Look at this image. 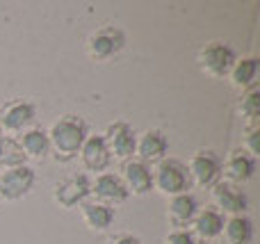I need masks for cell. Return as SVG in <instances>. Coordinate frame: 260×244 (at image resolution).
Returning a JSON list of instances; mask_svg holds the SVG:
<instances>
[{
  "label": "cell",
  "instance_id": "7",
  "mask_svg": "<svg viewBox=\"0 0 260 244\" xmlns=\"http://www.w3.org/2000/svg\"><path fill=\"white\" fill-rule=\"evenodd\" d=\"M101 135H103L105 144H108L112 160L126 162V160L135 158V151H137V132H135V128L130 126L128 121L117 119V121L108 123L105 132H101Z\"/></svg>",
  "mask_w": 260,
  "mask_h": 244
},
{
  "label": "cell",
  "instance_id": "17",
  "mask_svg": "<svg viewBox=\"0 0 260 244\" xmlns=\"http://www.w3.org/2000/svg\"><path fill=\"white\" fill-rule=\"evenodd\" d=\"M80 217L91 233H108L110 228L114 226L117 210H114L112 205H105L94 199H87L85 203L80 205Z\"/></svg>",
  "mask_w": 260,
  "mask_h": 244
},
{
  "label": "cell",
  "instance_id": "26",
  "mask_svg": "<svg viewBox=\"0 0 260 244\" xmlns=\"http://www.w3.org/2000/svg\"><path fill=\"white\" fill-rule=\"evenodd\" d=\"M108 244H144V242H142V237L123 231V233H114V235L108 240Z\"/></svg>",
  "mask_w": 260,
  "mask_h": 244
},
{
  "label": "cell",
  "instance_id": "12",
  "mask_svg": "<svg viewBox=\"0 0 260 244\" xmlns=\"http://www.w3.org/2000/svg\"><path fill=\"white\" fill-rule=\"evenodd\" d=\"M121 183L126 185L128 196H146L153 190V169L137 158L121 162Z\"/></svg>",
  "mask_w": 260,
  "mask_h": 244
},
{
  "label": "cell",
  "instance_id": "15",
  "mask_svg": "<svg viewBox=\"0 0 260 244\" xmlns=\"http://www.w3.org/2000/svg\"><path fill=\"white\" fill-rule=\"evenodd\" d=\"M80 162L87 171H94L96 176L103 171H108L110 164H112V155H110V149L105 144L103 135H87L85 144L80 149Z\"/></svg>",
  "mask_w": 260,
  "mask_h": 244
},
{
  "label": "cell",
  "instance_id": "10",
  "mask_svg": "<svg viewBox=\"0 0 260 244\" xmlns=\"http://www.w3.org/2000/svg\"><path fill=\"white\" fill-rule=\"evenodd\" d=\"M258 171V158H253L251 153L240 146V149H233L226 160H221V178L231 185H247L249 181H253Z\"/></svg>",
  "mask_w": 260,
  "mask_h": 244
},
{
  "label": "cell",
  "instance_id": "18",
  "mask_svg": "<svg viewBox=\"0 0 260 244\" xmlns=\"http://www.w3.org/2000/svg\"><path fill=\"white\" fill-rule=\"evenodd\" d=\"M224 222H226L224 215H221L215 205H208V208H201L197 213L189 231H192L201 242L203 240H217V237L221 235V231H224Z\"/></svg>",
  "mask_w": 260,
  "mask_h": 244
},
{
  "label": "cell",
  "instance_id": "6",
  "mask_svg": "<svg viewBox=\"0 0 260 244\" xmlns=\"http://www.w3.org/2000/svg\"><path fill=\"white\" fill-rule=\"evenodd\" d=\"M89 196H91V178L85 171L71 173V176L62 178L59 183H55L53 187V201L64 210L80 208Z\"/></svg>",
  "mask_w": 260,
  "mask_h": 244
},
{
  "label": "cell",
  "instance_id": "24",
  "mask_svg": "<svg viewBox=\"0 0 260 244\" xmlns=\"http://www.w3.org/2000/svg\"><path fill=\"white\" fill-rule=\"evenodd\" d=\"M242 149L247 151V153H251L253 158H258V153H260V123L258 126H244Z\"/></svg>",
  "mask_w": 260,
  "mask_h": 244
},
{
  "label": "cell",
  "instance_id": "23",
  "mask_svg": "<svg viewBox=\"0 0 260 244\" xmlns=\"http://www.w3.org/2000/svg\"><path fill=\"white\" fill-rule=\"evenodd\" d=\"M23 164H27V158L23 153L18 140L9 135H0V167L14 169V167H23Z\"/></svg>",
  "mask_w": 260,
  "mask_h": 244
},
{
  "label": "cell",
  "instance_id": "1",
  "mask_svg": "<svg viewBox=\"0 0 260 244\" xmlns=\"http://www.w3.org/2000/svg\"><path fill=\"white\" fill-rule=\"evenodd\" d=\"M87 135H89L87 121L82 117H78V114H64V117L55 119L53 126L48 128V142H50L53 158L57 162L76 160Z\"/></svg>",
  "mask_w": 260,
  "mask_h": 244
},
{
  "label": "cell",
  "instance_id": "11",
  "mask_svg": "<svg viewBox=\"0 0 260 244\" xmlns=\"http://www.w3.org/2000/svg\"><path fill=\"white\" fill-rule=\"evenodd\" d=\"M212 190V203L224 217H238V215H247L249 210V196L240 190L238 185H231L226 181H219Z\"/></svg>",
  "mask_w": 260,
  "mask_h": 244
},
{
  "label": "cell",
  "instance_id": "22",
  "mask_svg": "<svg viewBox=\"0 0 260 244\" xmlns=\"http://www.w3.org/2000/svg\"><path fill=\"white\" fill-rule=\"evenodd\" d=\"M238 114L244 119V126H258V119H260V89H258V85L249 87L247 91L240 94Z\"/></svg>",
  "mask_w": 260,
  "mask_h": 244
},
{
  "label": "cell",
  "instance_id": "4",
  "mask_svg": "<svg viewBox=\"0 0 260 244\" xmlns=\"http://www.w3.org/2000/svg\"><path fill=\"white\" fill-rule=\"evenodd\" d=\"M85 48L94 62H108L126 48V32L119 25H101L87 37Z\"/></svg>",
  "mask_w": 260,
  "mask_h": 244
},
{
  "label": "cell",
  "instance_id": "19",
  "mask_svg": "<svg viewBox=\"0 0 260 244\" xmlns=\"http://www.w3.org/2000/svg\"><path fill=\"white\" fill-rule=\"evenodd\" d=\"M23 153L27 160H46L50 153V142H48V130L41 126H32L18 137Z\"/></svg>",
  "mask_w": 260,
  "mask_h": 244
},
{
  "label": "cell",
  "instance_id": "20",
  "mask_svg": "<svg viewBox=\"0 0 260 244\" xmlns=\"http://www.w3.org/2000/svg\"><path fill=\"white\" fill-rule=\"evenodd\" d=\"M258 66H260V59L256 55H247V57H240L235 59L233 68L229 71V80L231 85L235 87L238 91H247L249 87L258 85Z\"/></svg>",
  "mask_w": 260,
  "mask_h": 244
},
{
  "label": "cell",
  "instance_id": "21",
  "mask_svg": "<svg viewBox=\"0 0 260 244\" xmlns=\"http://www.w3.org/2000/svg\"><path fill=\"white\" fill-rule=\"evenodd\" d=\"M221 244H253V222L247 215L226 217L224 231H221Z\"/></svg>",
  "mask_w": 260,
  "mask_h": 244
},
{
  "label": "cell",
  "instance_id": "27",
  "mask_svg": "<svg viewBox=\"0 0 260 244\" xmlns=\"http://www.w3.org/2000/svg\"><path fill=\"white\" fill-rule=\"evenodd\" d=\"M0 135H3V128H0Z\"/></svg>",
  "mask_w": 260,
  "mask_h": 244
},
{
  "label": "cell",
  "instance_id": "13",
  "mask_svg": "<svg viewBox=\"0 0 260 244\" xmlns=\"http://www.w3.org/2000/svg\"><path fill=\"white\" fill-rule=\"evenodd\" d=\"M91 196H94V201H99V203L112 205L114 208V205H121L128 201V190L121 183L119 173L103 171L91 181Z\"/></svg>",
  "mask_w": 260,
  "mask_h": 244
},
{
  "label": "cell",
  "instance_id": "5",
  "mask_svg": "<svg viewBox=\"0 0 260 244\" xmlns=\"http://www.w3.org/2000/svg\"><path fill=\"white\" fill-rule=\"evenodd\" d=\"M221 155L212 149H199L187 160V171L192 178V187H203L210 190L212 185L221 181Z\"/></svg>",
  "mask_w": 260,
  "mask_h": 244
},
{
  "label": "cell",
  "instance_id": "9",
  "mask_svg": "<svg viewBox=\"0 0 260 244\" xmlns=\"http://www.w3.org/2000/svg\"><path fill=\"white\" fill-rule=\"evenodd\" d=\"M35 119H37V105L32 100L14 98L0 108V128H3V135L9 132V137H12L16 132H25L27 128H32Z\"/></svg>",
  "mask_w": 260,
  "mask_h": 244
},
{
  "label": "cell",
  "instance_id": "8",
  "mask_svg": "<svg viewBox=\"0 0 260 244\" xmlns=\"http://www.w3.org/2000/svg\"><path fill=\"white\" fill-rule=\"evenodd\" d=\"M35 183H37V171L30 164L5 169V171L0 173V199L9 201V203L25 199L32 192Z\"/></svg>",
  "mask_w": 260,
  "mask_h": 244
},
{
  "label": "cell",
  "instance_id": "16",
  "mask_svg": "<svg viewBox=\"0 0 260 244\" xmlns=\"http://www.w3.org/2000/svg\"><path fill=\"white\" fill-rule=\"evenodd\" d=\"M199 210H201V205H199L197 196L192 192L178 194L171 196L169 203H167V219H169V224L174 228H189Z\"/></svg>",
  "mask_w": 260,
  "mask_h": 244
},
{
  "label": "cell",
  "instance_id": "14",
  "mask_svg": "<svg viewBox=\"0 0 260 244\" xmlns=\"http://www.w3.org/2000/svg\"><path fill=\"white\" fill-rule=\"evenodd\" d=\"M137 160L146 162L148 167L151 164H157L160 160L169 158V140L162 130L157 128H148L146 132L137 137V151H135Z\"/></svg>",
  "mask_w": 260,
  "mask_h": 244
},
{
  "label": "cell",
  "instance_id": "3",
  "mask_svg": "<svg viewBox=\"0 0 260 244\" xmlns=\"http://www.w3.org/2000/svg\"><path fill=\"white\" fill-rule=\"evenodd\" d=\"M235 59H238L235 50L226 41H219V39L208 41L197 55V64L201 68V73H206L208 78H215V80H221V78L229 76Z\"/></svg>",
  "mask_w": 260,
  "mask_h": 244
},
{
  "label": "cell",
  "instance_id": "2",
  "mask_svg": "<svg viewBox=\"0 0 260 244\" xmlns=\"http://www.w3.org/2000/svg\"><path fill=\"white\" fill-rule=\"evenodd\" d=\"M153 190H157L165 196L187 194L192 190V178H189L187 164L178 158H165L153 167Z\"/></svg>",
  "mask_w": 260,
  "mask_h": 244
},
{
  "label": "cell",
  "instance_id": "25",
  "mask_svg": "<svg viewBox=\"0 0 260 244\" xmlns=\"http://www.w3.org/2000/svg\"><path fill=\"white\" fill-rule=\"evenodd\" d=\"M165 244H201V240L189 228H171L165 235Z\"/></svg>",
  "mask_w": 260,
  "mask_h": 244
}]
</instances>
